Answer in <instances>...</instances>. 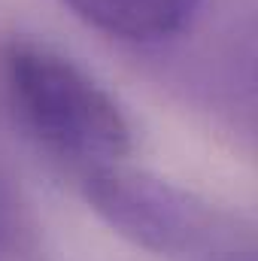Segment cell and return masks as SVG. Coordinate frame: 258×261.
<instances>
[{
  "instance_id": "cell-1",
  "label": "cell",
  "mask_w": 258,
  "mask_h": 261,
  "mask_svg": "<svg viewBox=\"0 0 258 261\" xmlns=\"http://www.w3.org/2000/svg\"><path fill=\"white\" fill-rule=\"evenodd\" d=\"M0 82L21 128L76 173L113 167L131 152L122 107L64 55L37 43H9L0 52Z\"/></svg>"
},
{
  "instance_id": "cell-2",
  "label": "cell",
  "mask_w": 258,
  "mask_h": 261,
  "mask_svg": "<svg viewBox=\"0 0 258 261\" xmlns=\"http://www.w3.org/2000/svg\"><path fill=\"white\" fill-rule=\"evenodd\" d=\"M79 179L85 186L88 200L119 231L152 249H189L194 243V234L200 231L194 203H186V197L161 182L122 170L119 164L85 170L79 173Z\"/></svg>"
},
{
  "instance_id": "cell-3",
  "label": "cell",
  "mask_w": 258,
  "mask_h": 261,
  "mask_svg": "<svg viewBox=\"0 0 258 261\" xmlns=\"http://www.w3.org/2000/svg\"><path fill=\"white\" fill-rule=\"evenodd\" d=\"M104 37L131 46H158L183 34L200 9V0H64Z\"/></svg>"
}]
</instances>
